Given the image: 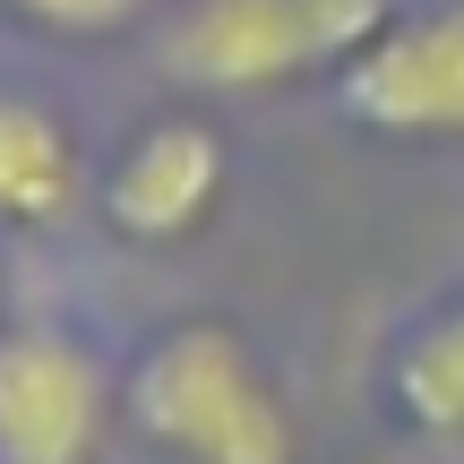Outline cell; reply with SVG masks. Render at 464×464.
I'll list each match as a JSON object with an SVG mask.
<instances>
[{
    "instance_id": "ba28073f",
    "label": "cell",
    "mask_w": 464,
    "mask_h": 464,
    "mask_svg": "<svg viewBox=\"0 0 464 464\" xmlns=\"http://www.w3.org/2000/svg\"><path fill=\"white\" fill-rule=\"evenodd\" d=\"M155 0H0V17L44 44H112V34L147 26Z\"/></svg>"
},
{
    "instance_id": "277c9868",
    "label": "cell",
    "mask_w": 464,
    "mask_h": 464,
    "mask_svg": "<svg viewBox=\"0 0 464 464\" xmlns=\"http://www.w3.org/2000/svg\"><path fill=\"white\" fill-rule=\"evenodd\" d=\"M121 370L61 318H0V464H95Z\"/></svg>"
},
{
    "instance_id": "5b68a950",
    "label": "cell",
    "mask_w": 464,
    "mask_h": 464,
    "mask_svg": "<svg viewBox=\"0 0 464 464\" xmlns=\"http://www.w3.org/2000/svg\"><path fill=\"white\" fill-rule=\"evenodd\" d=\"M224 181H232L224 130L181 103V112L138 121L112 147V164H103V181H95V216L112 224L121 241H138V249H172L224 207Z\"/></svg>"
},
{
    "instance_id": "52a82bcc",
    "label": "cell",
    "mask_w": 464,
    "mask_h": 464,
    "mask_svg": "<svg viewBox=\"0 0 464 464\" xmlns=\"http://www.w3.org/2000/svg\"><path fill=\"white\" fill-rule=\"evenodd\" d=\"M387 404L421 439H464V293H439L421 318H404L387 353Z\"/></svg>"
},
{
    "instance_id": "7a4b0ae2",
    "label": "cell",
    "mask_w": 464,
    "mask_h": 464,
    "mask_svg": "<svg viewBox=\"0 0 464 464\" xmlns=\"http://www.w3.org/2000/svg\"><path fill=\"white\" fill-rule=\"evenodd\" d=\"M396 0H181L147 61L181 95H266L284 78H335Z\"/></svg>"
},
{
    "instance_id": "6da1fadb",
    "label": "cell",
    "mask_w": 464,
    "mask_h": 464,
    "mask_svg": "<svg viewBox=\"0 0 464 464\" xmlns=\"http://www.w3.org/2000/svg\"><path fill=\"white\" fill-rule=\"evenodd\" d=\"M121 421L172 464H301V421L232 318H164L121 362Z\"/></svg>"
},
{
    "instance_id": "8992f818",
    "label": "cell",
    "mask_w": 464,
    "mask_h": 464,
    "mask_svg": "<svg viewBox=\"0 0 464 464\" xmlns=\"http://www.w3.org/2000/svg\"><path fill=\"white\" fill-rule=\"evenodd\" d=\"M86 198V147L34 86H0V232H61Z\"/></svg>"
},
{
    "instance_id": "3957f363",
    "label": "cell",
    "mask_w": 464,
    "mask_h": 464,
    "mask_svg": "<svg viewBox=\"0 0 464 464\" xmlns=\"http://www.w3.org/2000/svg\"><path fill=\"white\" fill-rule=\"evenodd\" d=\"M335 112L396 147H464V0H396L327 78Z\"/></svg>"
}]
</instances>
